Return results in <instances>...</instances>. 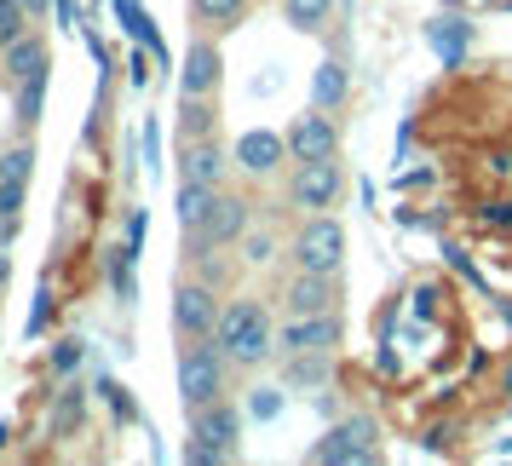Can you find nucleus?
<instances>
[{
    "instance_id": "1",
    "label": "nucleus",
    "mask_w": 512,
    "mask_h": 466,
    "mask_svg": "<svg viewBox=\"0 0 512 466\" xmlns=\"http://www.w3.org/2000/svg\"><path fill=\"white\" fill-rule=\"evenodd\" d=\"M213 346L225 351L236 369H259V363H271V357H277V317H271V305L259 300V294H236V300H225L219 328H213Z\"/></svg>"
},
{
    "instance_id": "2",
    "label": "nucleus",
    "mask_w": 512,
    "mask_h": 466,
    "mask_svg": "<svg viewBox=\"0 0 512 466\" xmlns=\"http://www.w3.org/2000/svg\"><path fill=\"white\" fill-rule=\"evenodd\" d=\"M231 357L208 340H179V351H173V380H179V403L185 409H202V403H213V397L231 392Z\"/></svg>"
},
{
    "instance_id": "3",
    "label": "nucleus",
    "mask_w": 512,
    "mask_h": 466,
    "mask_svg": "<svg viewBox=\"0 0 512 466\" xmlns=\"http://www.w3.org/2000/svg\"><path fill=\"white\" fill-rule=\"evenodd\" d=\"M288 259H294V271H328V277H340L346 271V225L328 213H300V231L288 242Z\"/></svg>"
},
{
    "instance_id": "4",
    "label": "nucleus",
    "mask_w": 512,
    "mask_h": 466,
    "mask_svg": "<svg viewBox=\"0 0 512 466\" xmlns=\"http://www.w3.org/2000/svg\"><path fill=\"white\" fill-rule=\"evenodd\" d=\"M248 225H254V202H248V196H236V190H225V185H219V202H213L208 225L185 236V265H202L208 254H225V248H236Z\"/></svg>"
},
{
    "instance_id": "5",
    "label": "nucleus",
    "mask_w": 512,
    "mask_h": 466,
    "mask_svg": "<svg viewBox=\"0 0 512 466\" xmlns=\"http://www.w3.org/2000/svg\"><path fill=\"white\" fill-rule=\"evenodd\" d=\"M190 415V443H202L213 455V466H225L242 455V432H248V415L236 409V403H225V397H213V403H202V409H185Z\"/></svg>"
},
{
    "instance_id": "6",
    "label": "nucleus",
    "mask_w": 512,
    "mask_h": 466,
    "mask_svg": "<svg viewBox=\"0 0 512 466\" xmlns=\"http://www.w3.org/2000/svg\"><path fill=\"white\" fill-rule=\"evenodd\" d=\"M340 196H346V167H340V156L288 167V208L294 213H328V208H340Z\"/></svg>"
},
{
    "instance_id": "7",
    "label": "nucleus",
    "mask_w": 512,
    "mask_h": 466,
    "mask_svg": "<svg viewBox=\"0 0 512 466\" xmlns=\"http://www.w3.org/2000/svg\"><path fill=\"white\" fill-rule=\"evenodd\" d=\"M380 426L369 415H346L334 420L323 438L305 449V461H334V466H363V461H380Z\"/></svg>"
},
{
    "instance_id": "8",
    "label": "nucleus",
    "mask_w": 512,
    "mask_h": 466,
    "mask_svg": "<svg viewBox=\"0 0 512 466\" xmlns=\"http://www.w3.org/2000/svg\"><path fill=\"white\" fill-rule=\"evenodd\" d=\"M219 311H225V300H219V288L208 277L173 282V334L179 340H208L213 328H219Z\"/></svg>"
},
{
    "instance_id": "9",
    "label": "nucleus",
    "mask_w": 512,
    "mask_h": 466,
    "mask_svg": "<svg viewBox=\"0 0 512 466\" xmlns=\"http://www.w3.org/2000/svg\"><path fill=\"white\" fill-rule=\"evenodd\" d=\"M282 144H288V167L323 162V156H340V116L311 104L305 116H294V127L282 133Z\"/></svg>"
},
{
    "instance_id": "10",
    "label": "nucleus",
    "mask_w": 512,
    "mask_h": 466,
    "mask_svg": "<svg viewBox=\"0 0 512 466\" xmlns=\"http://www.w3.org/2000/svg\"><path fill=\"white\" fill-rule=\"evenodd\" d=\"M219 87H225V52L202 29L179 58V98H219Z\"/></svg>"
},
{
    "instance_id": "11",
    "label": "nucleus",
    "mask_w": 512,
    "mask_h": 466,
    "mask_svg": "<svg viewBox=\"0 0 512 466\" xmlns=\"http://www.w3.org/2000/svg\"><path fill=\"white\" fill-rule=\"evenodd\" d=\"M346 323L340 311H317V317H282L277 323V357H300V351H340Z\"/></svg>"
},
{
    "instance_id": "12",
    "label": "nucleus",
    "mask_w": 512,
    "mask_h": 466,
    "mask_svg": "<svg viewBox=\"0 0 512 466\" xmlns=\"http://www.w3.org/2000/svg\"><path fill=\"white\" fill-rule=\"evenodd\" d=\"M282 317H317V311H340V277H328V271H294V277L282 282Z\"/></svg>"
},
{
    "instance_id": "13",
    "label": "nucleus",
    "mask_w": 512,
    "mask_h": 466,
    "mask_svg": "<svg viewBox=\"0 0 512 466\" xmlns=\"http://www.w3.org/2000/svg\"><path fill=\"white\" fill-rule=\"evenodd\" d=\"M231 162L242 167L248 179H271V173L288 167V144H282V133H271V127H248V133L231 144Z\"/></svg>"
},
{
    "instance_id": "14",
    "label": "nucleus",
    "mask_w": 512,
    "mask_h": 466,
    "mask_svg": "<svg viewBox=\"0 0 512 466\" xmlns=\"http://www.w3.org/2000/svg\"><path fill=\"white\" fill-rule=\"evenodd\" d=\"M29 179H35V144H29V133H18L0 150V213H24Z\"/></svg>"
},
{
    "instance_id": "15",
    "label": "nucleus",
    "mask_w": 512,
    "mask_h": 466,
    "mask_svg": "<svg viewBox=\"0 0 512 466\" xmlns=\"http://www.w3.org/2000/svg\"><path fill=\"white\" fill-rule=\"evenodd\" d=\"M0 70H6V87H12V81H29V75H47V70H52L47 35L29 24L18 41H6V47H0Z\"/></svg>"
},
{
    "instance_id": "16",
    "label": "nucleus",
    "mask_w": 512,
    "mask_h": 466,
    "mask_svg": "<svg viewBox=\"0 0 512 466\" xmlns=\"http://www.w3.org/2000/svg\"><path fill=\"white\" fill-rule=\"evenodd\" d=\"M225 144L213 139H185L179 144V185H225Z\"/></svg>"
},
{
    "instance_id": "17",
    "label": "nucleus",
    "mask_w": 512,
    "mask_h": 466,
    "mask_svg": "<svg viewBox=\"0 0 512 466\" xmlns=\"http://www.w3.org/2000/svg\"><path fill=\"white\" fill-rule=\"evenodd\" d=\"M311 104L334 110V116L351 104V64L340 58V47L328 52V58H317V70H311Z\"/></svg>"
},
{
    "instance_id": "18",
    "label": "nucleus",
    "mask_w": 512,
    "mask_h": 466,
    "mask_svg": "<svg viewBox=\"0 0 512 466\" xmlns=\"http://www.w3.org/2000/svg\"><path fill=\"white\" fill-rule=\"evenodd\" d=\"M81 426H87V386H81V380H64L58 397H52V409H47V438L64 443V438H75Z\"/></svg>"
},
{
    "instance_id": "19",
    "label": "nucleus",
    "mask_w": 512,
    "mask_h": 466,
    "mask_svg": "<svg viewBox=\"0 0 512 466\" xmlns=\"http://www.w3.org/2000/svg\"><path fill=\"white\" fill-rule=\"evenodd\" d=\"M282 386H305L311 397H323L334 386V351H300V357H277Z\"/></svg>"
},
{
    "instance_id": "20",
    "label": "nucleus",
    "mask_w": 512,
    "mask_h": 466,
    "mask_svg": "<svg viewBox=\"0 0 512 466\" xmlns=\"http://www.w3.org/2000/svg\"><path fill=\"white\" fill-rule=\"evenodd\" d=\"M213 202H219V185H179L173 190V219H179V236L202 231L208 225Z\"/></svg>"
},
{
    "instance_id": "21",
    "label": "nucleus",
    "mask_w": 512,
    "mask_h": 466,
    "mask_svg": "<svg viewBox=\"0 0 512 466\" xmlns=\"http://www.w3.org/2000/svg\"><path fill=\"white\" fill-rule=\"evenodd\" d=\"M116 24L127 41H139L156 64H167V47H162V35H156V24H150V12H144L139 0H116Z\"/></svg>"
},
{
    "instance_id": "22",
    "label": "nucleus",
    "mask_w": 512,
    "mask_h": 466,
    "mask_svg": "<svg viewBox=\"0 0 512 466\" xmlns=\"http://www.w3.org/2000/svg\"><path fill=\"white\" fill-rule=\"evenodd\" d=\"M248 12H254V0H190V18H196V29H208V35L236 29Z\"/></svg>"
},
{
    "instance_id": "23",
    "label": "nucleus",
    "mask_w": 512,
    "mask_h": 466,
    "mask_svg": "<svg viewBox=\"0 0 512 466\" xmlns=\"http://www.w3.org/2000/svg\"><path fill=\"white\" fill-rule=\"evenodd\" d=\"M12 116H18V133H35L41 127V116H47V75L12 81Z\"/></svg>"
},
{
    "instance_id": "24",
    "label": "nucleus",
    "mask_w": 512,
    "mask_h": 466,
    "mask_svg": "<svg viewBox=\"0 0 512 466\" xmlns=\"http://www.w3.org/2000/svg\"><path fill=\"white\" fill-rule=\"evenodd\" d=\"M334 6L340 0H282V18H288V29H300V35H323L334 24Z\"/></svg>"
},
{
    "instance_id": "25",
    "label": "nucleus",
    "mask_w": 512,
    "mask_h": 466,
    "mask_svg": "<svg viewBox=\"0 0 512 466\" xmlns=\"http://www.w3.org/2000/svg\"><path fill=\"white\" fill-rule=\"evenodd\" d=\"M466 41H472V24H466V18H455V24H449V18L432 24V47H438L443 70H455V64L466 58Z\"/></svg>"
},
{
    "instance_id": "26",
    "label": "nucleus",
    "mask_w": 512,
    "mask_h": 466,
    "mask_svg": "<svg viewBox=\"0 0 512 466\" xmlns=\"http://www.w3.org/2000/svg\"><path fill=\"white\" fill-rule=\"evenodd\" d=\"M133 248L121 242V248H110V294H116V305H133L139 300V277H133Z\"/></svg>"
},
{
    "instance_id": "27",
    "label": "nucleus",
    "mask_w": 512,
    "mask_h": 466,
    "mask_svg": "<svg viewBox=\"0 0 512 466\" xmlns=\"http://www.w3.org/2000/svg\"><path fill=\"white\" fill-rule=\"evenodd\" d=\"M213 133V98H179V144Z\"/></svg>"
},
{
    "instance_id": "28",
    "label": "nucleus",
    "mask_w": 512,
    "mask_h": 466,
    "mask_svg": "<svg viewBox=\"0 0 512 466\" xmlns=\"http://www.w3.org/2000/svg\"><path fill=\"white\" fill-rule=\"evenodd\" d=\"M236 248H242V259H248L254 271H265V265L277 259V231H265V225H248V231H242V242H236Z\"/></svg>"
},
{
    "instance_id": "29",
    "label": "nucleus",
    "mask_w": 512,
    "mask_h": 466,
    "mask_svg": "<svg viewBox=\"0 0 512 466\" xmlns=\"http://www.w3.org/2000/svg\"><path fill=\"white\" fill-rule=\"evenodd\" d=\"M282 403H288V386H254V397H248V409H242V415L248 420H277L282 415Z\"/></svg>"
},
{
    "instance_id": "30",
    "label": "nucleus",
    "mask_w": 512,
    "mask_h": 466,
    "mask_svg": "<svg viewBox=\"0 0 512 466\" xmlns=\"http://www.w3.org/2000/svg\"><path fill=\"white\" fill-rule=\"evenodd\" d=\"M52 311H58V305H52V288L41 282V288H35V305H29V323H24L29 340H41V334L52 328Z\"/></svg>"
},
{
    "instance_id": "31",
    "label": "nucleus",
    "mask_w": 512,
    "mask_h": 466,
    "mask_svg": "<svg viewBox=\"0 0 512 466\" xmlns=\"http://www.w3.org/2000/svg\"><path fill=\"white\" fill-rule=\"evenodd\" d=\"M29 24H35V18L24 12V0H0V47H6V41H18Z\"/></svg>"
},
{
    "instance_id": "32",
    "label": "nucleus",
    "mask_w": 512,
    "mask_h": 466,
    "mask_svg": "<svg viewBox=\"0 0 512 466\" xmlns=\"http://www.w3.org/2000/svg\"><path fill=\"white\" fill-rule=\"evenodd\" d=\"M81 357H87L81 340H58V346H52V374H64V380H70V374L81 369Z\"/></svg>"
},
{
    "instance_id": "33",
    "label": "nucleus",
    "mask_w": 512,
    "mask_h": 466,
    "mask_svg": "<svg viewBox=\"0 0 512 466\" xmlns=\"http://www.w3.org/2000/svg\"><path fill=\"white\" fill-rule=\"evenodd\" d=\"M443 265H449V271H461V277L472 282V288H489V282L478 277V265H472V259H466V248H455V242H449V248H443Z\"/></svg>"
},
{
    "instance_id": "34",
    "label": "nucleus",
    "mask_w": 512,
    "mask_h": 466,
    "mask_svg": "<svg viewBox=\"0 0 512 466\" xmlns=\"http://www.w3.org/2000/svg\"><path fill=\"white\" fill-rule=\"evenodd\" d=\"M144 225H150V213H144V208H133V213H127V219H121V242H127L133 254H139V248H144Z\"/></svg>"
},
{
    "instance_id": "35",
    "label": "nucleus",
    "mask_w": 512,
    "mask_h": 466,
    "mask_svg": "<svg viewBox=\"0 0 512 466\" xmlns=\"http://www.w3.org/2000/svg\"><path fill=\"white\" fill-rule=\"evenodd\" d=\"M478 219H484V225H495V231H512V202H507V196H501V202H484V208H478Z\"/></svg>"
},
{
    "instance_id": "36",
    "label": "nucleus",
    "mask_w": 512,
    "mask_h": 466,
    "mask_svg": "<svg viewBox=\"0 0 512 466\" xmlns=\"http://www.w3.org/2000/svg\"><path fill=\"white\" fill-rule=\"evenodd\" d=\"M144 58H150V52H127V81H133V87H144V81H150V64H144Z\"/></svg>"
},
{
    "instance_id": "37",
    "label": "nucleus",
    "mask_w": 512,
    "mask_h": 466,
    "mask_svg": "<svg viewBox=\"0 0 512 466\" xmlns=\"http://www.w3.org/2000/svg\"><path fill=\"white\" fill-rule=\"evenodd\" d=\"M52 12H58V24H64V29H81V24H87L75 0H52Z\"/></svg>"
},
{
    "instance_id": "38",
    "label": "nucleus",
    "mask_w": 512,
    "mask_h": 466,
    "mask_svg": "<svg viewBox=\"0 0 512 466\" xmlns=\"http://www.w3.org/2000/svg\"><path fill=\"white\" fill-rule=\"evenodd\" d=\"M18 231H24V213H0V248H12Z\"/></svg>"
},
{
    "instance_id": "39",
    "label": "nucleus",
    "mask_w": 512,
    "mask_h": 466,
    "mask_svg": "<svg viewBox=\"0 0 512 466\" xmlns=\"http://www.w3.org/2000/svg\"><path fill=\"white\" fill-rule=\"evenodd\" d=\"M156 144H162V127H156V121H150V127H144V156H150V173H156Z\"/></svg>"
},
{
    "instance_id": "40",
    "label": "nucleus",
    "mask_w": 512,
    "mask_h": 466,
    "mask_svg": "<svg viewBox=\"0 0 512 466\" xmlns=\"http://www.w3.org/2000/svg\"><path fill=\"white\" fill-rule=\"evenodd\" d=\"M432 305H438V288H415V311L420 317H432Z\"/></svg>"
},
{
    "instance_id": "41",
    "label": "nucleus",
    "mask_w": 512,
    "mask_h": 466,
    "mask_svg": "<svg viewBox=\"0 0 512 466\" xmlns=\"http://www.w3.org/2000/svg\"><path fill=\"white\" fill-rule=\"evenodd\" d=\"M6 443H12V420H0V455H6Z\"/></svg>"
},
{
    "instance_id": "42",
    "label": "nucleus",
    "mask_w": 512,
    "mask_h": 466,
    "mask_svg": "<svg viewBox=\"0 0 512 466\" xmlns=\"http://www.w3.org/2000/svg\"><path fill=\"white\" fill-rule=\"evenodd\" d=\"M0 294H6V288H0Z\"/></svg>"
}]
</instances>
